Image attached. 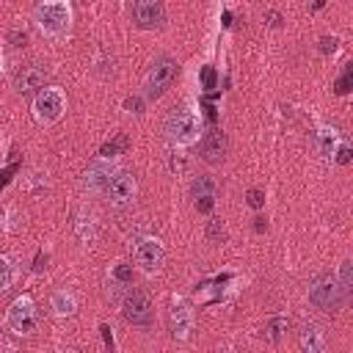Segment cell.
I'll return each mask as SVG.
<instances>
[{
	"label": "cell",
	"instance_id": "83f0119b",
	"mask_svg": "<svg viewBox=\"0 0 353 353\" xmlns=\"http://www.w3.org/2000/svg\"><path fill=\"white\" fill-rule=\"evenodd\" d=\"M113 276H116V281H121V284H130V281H132V270H130L127 265H119V268L113 270Z\"/></svg>",
	"mask_w": 353,
	"mask_h": 353
},
{
	"label": "cell",
	"instance_id": "9c48e42d",
	"mask_svg": "<svg viewBox=\"0 0 353 353\" xmlns=\"http://www.w3.org/2000/svg\"><path fill=\"white\" fill-rule=\"evenodd\" d=\"M165 323H168V334L174 339H188L190 331H193V309H190V303L185 298H174L168 303Z\"/></svg>",
	"mask_w": 353,
	"mask_h": 353
},
{
	"label": "cell",
	"instance_id": "4fadbf2b",
	"mask_svg": "<svg viewBox=\"0 0 353 353\" xmlns=\"http://www.w3.org/2000/svg\"><path fill=\"white\" fill-rule=\"evenodd\" d=\"M215 196H218V185L210 174H199L190 182V199H193L199 212H210L215 207Z\"/></svg>",
	"mask_w": 353,
	"mask_h": 353
},
{
	"label": "cell",
	"instance_id": "8992f818",
	"mask_svg": "<svg viewBox=\"0 0 353 353\" xmlns=\"http://www.w3.org/2000/svg\"><path fill=\"white\" fill-rule=\"evenodd\" d=\"M6 325L14 334H30L36 328V303L30 295H19L6 309Z\"/></svg>",
	"mask_w": 353,
	"mask_h": 353
},
{
	"label": "cell",
	"instance_id": "44dd1931",
	"mask_svg": "<svg viewBox=\"0 0 353 353\" xmlns=\"http://www.w3.org/2000/svg\"><path fill=\"white\" fill-rule=\"evenodd\" d=\"M336 281H339V287H342V292H345V298L350 295V290H353V273H350V259H345L342 262V268H339V276H336Z\"/></svg>",
	"mask_w": 353,
	"mask_h": 353
},
{
	"label": "cell",
	"instance_id": "d6986e66",
	"mask_svg": "<svg viewBox=\"0 0 353 353\" xmlns=\"http://www.w3.org/2000/svg\"><path fill=\"white\" fill-rule=\"evenodd\" d=\"M334 143H336V130L323 127V130L317 132V146H320V154H323V157H331V154H334Z\"/></svg>",
	"mask_w": 353,
	"mask_h": 353
},
{
	"label": "cell",
	"instance_id": "603a6c76",
	"mask_svg": "<svg viewBox=\"0 0 353 353\" xmlns=\"http://www.w3.org/2000/svg\"><path fill=\"white\" fill-rule=\"evenodd\" d=\"M207 237H210L212 243H221V240L226 237V232H223V223H221V218H210V223H207Z\"/></svg>",
	"mask_w": 353,
	"mask_h": 353
},
{
	"label": "cell",
	"instance_id": "2e32d148",
	"mask_svg": "<svg viewBox=\"0 0 353 353\" xmlns=\"http://www.w3.org/2000/svg\"><path fill=\"white\" fill-rule=\"evenodd\" d=\"M113 171H116V168H113L110 163H94V165L85 171V185H88L91 190H105V185H108V179H110Z\"/></svg>",
	"mask_w": 353,
	"mask_h": 353
},
{
	"label": "cell",
	"instance_id": "30bf717a",
	"mask_svg": "<svg viewBox=\"0 0 353 353\" xmlns=\"http://www.w3.org/2000/svg\"><path fill=\"white\" fill-rule=\"evenodd\" d=\"M36 22L47 36H63L69 30V11L58 3H41L36 8Z\"/></svg>",
	"mask_w": 353,
	"mask_h": 353
},
{
	"label": "cell",
	"instance_id": "484cf974",
	"mask_svg": "<svg viewBox=\"0 0 353 353\" xmlns=\"http://www.w3.org/2000/svg\"><path fill=\"white\" fill-rule=\"evenodd\" d=\"M245 201H248V207L259 210V207L265 204V190H259V188H251V190L245 193Z\"/></svg>",
	"mask_w": 353,
	"mask_h": 353
},
{
	"label": "cell",
	"instance_id": "5bb4252c",
	"mask_svg": "<svg viewBox=\"0 0 353 353\" xmlns=\"http://www.w3.org/2000/svg\"><path fill=\"white\" fill-rule=\"evenodd\" d=\"M201 157L210 165L223 163V157H226V132L221 127H210L201 135Z\"/></svg>",
	"mask_w": 353,
	"mask_h": 353
},
{
	"label": "cell",
	"instance_id": "3957f363",
	"mask_svg": "<svg viewBox=\"0 0 353 353\" xmlns=\"http://www.w3.org/2000/svg\"><path fill=\"white\" fill-rule=\"evenodd\" d=\"M176 74H179V63H176L171 55H160V58L152 63V69H149V74H146V80H143V94H146V99H160V97L174 85Z\"/></svg>",
	"mask_w": 353,
	"mask_h": 353
},
{
	"label": "cell",
	"instance_id": "ac0fdd59",
	"mask_svg": "<svg viewBox=\"0 0 353 353\" xmlns=\"http://www.w3.org/2000/svg\"><path fill=\"white\" fill-rule=\"evenodd\" d=\"M284 331H287V317H284V314H276V317H270L268 325H265V339H268V342H281Z\"/></svg>",
	"mask_w": 353,
	"mask_h": 353
},
{
	"label": "cell",
	"instance_id": "cb8c5ba5",
	"mask_svg": "<svg viewBox=\"0 0 353 353\" xmlns=\"http://www.w3.org/2000/svg\"><path fill=\"white\" fill-rule=\"evenodd\" d=\"M6 41H8L11 47H28V41H30V36H28L25 30H8V36H6Z\"/></svg>",
	"mask_w": 353,
	"mask_h": 353
},
{
	"label": "cell",
	"instance_id": "ffe728a7",
	"mask_svg": "<svg viewBox=\"0 0 353 353\" xmlns=\"http://www.w3.org/2000/svg\"><path fill=\"white\" fill-rule=\"evenodd\" d=\"M127 146H130V138H127L124 132H119V135H116L113 141L102 143L99 154H102V157H113V154H121V152H127Z\"/></svg>",
	"mask_w": 353,
	"mask_h": 353
},
{
	"label": "cell",
	"instance_id": "4316f807",
	"mask_svg": "<svg viewBox=\"0 0 353 353\" xmlns=\"http://www.w3.org/2000/svg\"><path fill=\"white\" fill-rule=\"evenodd\" d=\"M336 44H339V41H336L334 36H323V39H320V52H323V55H331V52L336 50Z\"/></svg>",
	"mask_w": 353,
	"mask_h": 353
},
{
	"label": "cell",
	"instance_id": "5b68a950",
	"mask_svg": "<svg viewBox=\"0 0 353 353\" xmlns=\"http://www.w3.org/2000/svg\"><path fill=\"white\" fill-rule=\"evenodd\" d=\"M121 314L130 325H149L154 320V306H152L149 292L141 290V287L127 290V295L121 301Z\"/></svg>",
	"mask_w": 353,
	"mask_h": 353
},
{
	"label": "cell",
	"instance_id": "f1b7e54d",
	"mask_svg": "<svg viewBox=\"0 0 353 353\" xmlns=\"http://www.w3.org/2000/svg\"><path fill=\"white\" fill-rule=\"evenodd\" d=\"M124 110H130V113H141V110H143L141 97H127V99H124Z\"/></svg>",
	"mask_w": 353,
	"mask_h": 353
},
{
	"label": "cell",
	"instance_id": "f546056e",
	"mask_svg": "<svg viewBox=\"0 0 353 353\" xmlns=\"http://www.w3.org/2000/svg\"><path fill=\"white\" fill-rule=\"evenodd\" d=\"M350 154H353V152H350V146H347V143H342V146H339V152H336V163H339V165H347V163H350Z\"/></svg>",
	"mask_w": 353,
	"mask_h": 353
},
{
	"label": "cell",
	"instance_id": "6da1fadb",
	"mask_svg": "<svg viewBox=\"0 0 353 353\" xmlns=\"http://www.w3.org/2000/svg\"><path fill=\"white\" fill-rule=\"evenodd\" d=\"M309 303L314 309H320V312H328V314H334V312L342 309L345 292H342V287H339V281H336L334 273L323 270V273H317L309 281Z\"/></svg>",
	"mask_w": 353,
	"mask_h": 353
},
{
	"label": "cell",
	"instance_id": "d4e9b609",
	"mask_svg": "<svg viewBox=\"0 0 353 353\" xmlns=\"http://www.w3.org/2000/svg\"><path fill=\"white\" fill-rule=\"evenodd\" d=\"M350 72H353V69H350V63H347L345 72H342V77L334 83V91H336V94H347V91H350Z\"/></svg>",
	"mask_w": 353,
	"mask_h": 353
},
{
	"label": "cell",
	"instance_id": "e0dca14e",
	"mask_svg": "<svg viewBox=\"0 0 353 353\" xmlns=\"http://www.w3.org/2000/svg\"><path fill=\"white\" fill-rule=\"evenodd\" d=\"M74 309H77V298H74L72 292L61 290V292H55V295H52V312H55L58 317L74 314Z\"/></svg>",
	"mask_w": 353,
	"mask_h": 353
},
{
	"label": "cell",
	"instance_id": "52a82bcc",
	"mask_svg": "<svg viewBox=\"0 0 353 353\" xmlns=\"http://www.w3.org/2000/svg\"><path fill=\"white\" fill-rule=\"evenodd\" d=\"M47 80H50L47 63H44V61H30V63H25V66L17 72L14 88H17V94H22V97H33V94H39V91L44 88Z\"/></svg>",
	"mask_w": 353,
	"mask_h": 353
},
{
	"label": "cell",
	"instance_id": "836d02e7",
	"mask_svg": "<svg viewBox=\"0 0 353 353\" xmlns=\"http://www.w3.org/2000/svg\"><path fill=\"white\" fill-rule=\"evenodd\" d=\"M99 331H102V336H105V345H108V347H113V336H110V328H108V325H99Z\"/></svg>",
	"mask_w": 353,
	"mask_h": 353
},
{
	"label": "cell",
	"instance_id": "7a4b0ae2",
	"mask_svg": "<svg viewBox=\"0 0 353 353\" xmlns=\"http://www.w3.org/2000/svg\"><path fill=\"white\" fill-rule=\"evenodd\" d=\"M163 132L171 143L176 146H188L199 138V119L193 110L188 108H174L168 116H165V124H163Z\"/></svg>",
	"mask_w": 353,
	"mask_h": 353
},
{
	"label": "cell",
	"instance_id": "9a60e30c",
	"mask_svg": "<svg viewBox=\"0 0 353 353\" xmlns=\"http://www.w3.org/2000/svg\"><path fill=\"white\" fill-rule=\"evenodd\" d=\"M298 345H301V350H306V353H320V350H325V331H323V325L314 323V320H303V323L298 325Z\"/></svg>",
	"mask_w": 353,
	"mask_h": 353
},
{
	"label": "cell",
	"instance_id": "277c9868",
	"mask_svg": "<svg viewBox=\"0 0 353 353\" xmlns=\"http://www.w3.org/2000/svg\"><path fill=\"white\" fill-rule=\"evenodd\" d=\"M135 190H138L135 176H132L130 171L119 168V171L110 174V179H108V185H105V199H108V204H110L113 210H127V207L135 201Z\"/></svg>",
	"mask_w": 353,
	"mask_h": 353
},
{
	"label": "cell",
	"instance_id": "ba28073f",
	"mask_svg": "<svg viewBox=\"0 0 353 353\" xmlns=\"http://www.w3.org/2000/svg\"><path fill=\"white\" fill-rule=\"evenodd\" d=\"M66 108V99H63V91L61 88H41L33 99V113L39 121L50 124V121H58L61 113Z\"/></svg>",
	"mask_w": 353,
	"mask_h": 353
},
{
	"label": "cell",
	"instance_id": "4dcf8cb0",
	"mask_svg": "<svg viewBox=\"0 0 353 353\" xmlns=\"http://www.w3.org/2000/svg\"><path fill=\"white\" fill-rule=\"evenodd\" d=\"M201 80H204V85H207V88H212V85H215V69H212V66H207V69L201 72Z\"/></svg>",
	"mask_w": 353,
	"mask_h": 353
},
{
	"label": "cell",
	"instance_id": "d6a6232c",
	"mask_svg": "<svg viewBox=\"0 0 353 353\" xmlns=\"http://www.w3.org/2000/svg\"><path fill=\"white\" fill-rule=\"evenodd\" d=\"M265 229H268V218H262V215H259V218H254V232H259V234H262Z\"/></svg>",
	"mask_w": 353,
	"mask_h": 353
},
{
	"label": "cell",
	"instance_id": "8fae6325",
	"mask_svg": "<svg viewBox=\"0 0 353 353\" xmlns=\"http://www.w3.org/2000/svg\"><path fill=\"white\" fill-rule=\"evenodd\" d=\"M130 11H132V22L138 28H143V30L163 28V22H165V6H163V0H132Z\"/></svg>",
	"mask_w": 353,
	"mask_h": 353
},
{
	"label": "cell",
	"instance_id": "7c38bea8",
	"mask_svg": "<svg viewBox=\"0 0 353 353\" xmlns=\"http://www.w3.org/2000/svg\"><path fill=\"white\" fill-rule=\"evenodd\" d=\"M163 259H165V248L157 237H138L135 240V262L146 273H157L163 268Z\"/></svg>",
	"mask_w": 353,
	"mask_h": 353
},
{
	"label": "cell",
	"instance_id": "1f68e13d",
	"mask_svg": "<svg viewBox=\"0 0 353 353\" xmlns=\"http://www.w3.org/2000/svg\"><path fill=\"white\" fill-rule=\"evenodd\" d=\"M268 25L270 28H279L281 25V14L279 11H268Z\"/></svg>",
	"mask_w": 353,
	"mask_h": 353
},
{
	"label": "cell",
	"instance_id": "7402d4cb",
	"mask_svg": "<svg viewBox=\"0 0 353 353\" xmlns=\"http://www.w3.org/2000/svg\"><path fill=\"white\" fill-rule=\"evenodd\" d=\"M14 281V268L8 262V256H0V292H6Z\"/></svg>",
	"mask_w": 353,
	"mask_h": 353
}]
</instances>
